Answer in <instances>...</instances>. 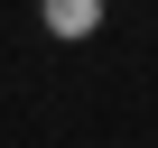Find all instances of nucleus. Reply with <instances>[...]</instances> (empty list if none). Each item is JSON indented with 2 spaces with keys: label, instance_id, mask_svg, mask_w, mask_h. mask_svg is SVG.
I'll return each mask as SVG.
<instances>
[{
  "label": "nucleus",
  "instance_id": "f257e3e1",
  "mask_svg": "<svg viewBox=\"0 0 158 148\" xmlns=\"http://www.w3.org/2000/svg\"><path fill=\"white\" fill-rule=\"evenodd\" d=\"M47 28L56 37H93L102 28V0H47Z\"/></svg>",
  "mask_w": 158,
  "mask_h": 148
}]
</instances>
